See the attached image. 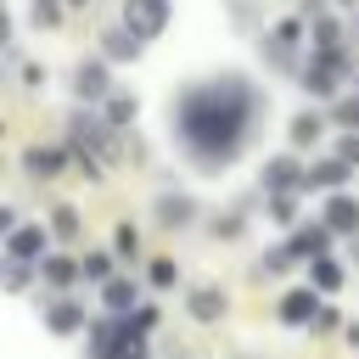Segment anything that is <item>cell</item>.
Returning a JSON list of instances; mask_svg holds the SVG:
<instances>
[{
    "label": "cell",
    "instance_id": "52a82bcc",
    "mask_svg": "<svg viewBox=\"0 0 359 359\" xmlns=\"http://www.w3.org/2000/svg\"><path fill=\"white\" fill-rule=\"evenodd\" d=\"M280 314H286V320H303V314H314V297H286Z\"/></svg>",
    "mask_w": 359,
    "mask_h": 359
},
{
    "label": "cell",
    "instance_id": "9c48e42d",
    "mask_svg": "<svg viewBox=\"0 0 359 359\" xmlns=\"http://www.w3.org/2000/svg\"><path fill=\"white\" fill-rule=\"evenodd\" d=\"M337 118H342V123H359V101H342V107H337Z\"/></svg>",
    "mask_w": 359,
    "mask_h": 359
},
{
    "label": "cell",
    "instance_id": "6da1fadb",
    "mask_svg": "<svg viewBox=\"0 0 359 359\" xmlns=\"http://www.w3.org/2000/svg\"><path fill=\"white\" fill-rule=\"evenodd\" d=\"M174 129L185 135V146L202 151V163H219V157L230 163V151H236V146L247 140V129H252V90L236 84V79L202 84V90H191V95L180 101Z\"/></svg>",
    "mask_w": 359,
    "mask_h": 359
},
{
    "label": "cell",
    "instance_id": "8992f818",
    "mask_svg": "<svg viewBox=\"0 0 359 359\" xmlns=\"http://www.w3.org/2000/svg\"><path fill=\"white\" fill-rule=\"evenodd\" d=\"M11 252H17V258H34V252H39V230H22V236L11 241Z\"/></svg>",
    "mask_w": 359,
    "mask_h": 359
},
{
    "label": "cell",
    "instance_id": "3957f363",
    "mask_svg": "<svg viewBox=\"0 0 359 359\" xmlns=\"http://www.w3.org/2000/svg\"><path fill=\"white\" fill-rule=\"evenodd\" d=\"M79 90H84V95H101V90H107V73H101L95 62H84V73H79Z\"/></svg>",
    "mask_w": 359,
    "mask_h": 359
},
{
    "label": "cell",
    "instance_id": "ba28073f",
    "mask_svg": "<svg viewBox=\"0 0 359 359\" xmlns=\"http://www.w3.org/2000/svg\"><path fill=\"white\" fill-rule=\"evenodd\" d=\"M320 247H325V230H303L297 236V252H320Z\"/></svg>",
    "mask_w": 359,
    "mask_h": 359
},
{
    "label": "cell",
    "instance_id": "7a4b0ae2",
    "mask_svg": "<svg viewBox=\"0 0 359 359\" xmlns=\"http://www.w3.org/2000/svg\"><path fill=\"white\" fill-rule=\"evenodd\" d=\"M163 17H168V6H163V0H129V28L157 34V28H163Z\"/></svg>",
    "mask_w": 359,
    "mask_h": 359
},
{
    "label": "cell",
    "instance_id": "30bf717a",
    "mask_svg": "<svg viewBox=\"0 0 359 359\" xmlns=\"http://www.w3.org/2000/svg\"><path fill=\"white\" fill-rule=\"evenodd\" d=\"M342 163H359V140H342Z\"/></svg>",
    "mask_w": 359,
    "mask_h": 359
},
{
    "label": "cell",
    "instance_id": "277c9868",
    "mask_svg": "<svg viewBox=\"0 0 359 359\" xmlns=\"http://www.w3.org/2000/svg\"><path fill=\"white\" fill-rule=\"evenodd\" d=\"M191 309H196L202 320H213V314H224V303H219L213 292H196V297H191Z\"/></svg>",
    "mask_w": 359,
    "mask_h": 359
},
{
    "label": "cell",
    "instance_id": "5b68a950",
    "mask_svg": "<svg viewBox=\"0 0 359 359\" xmlns=\"http://www.w3.org/2000/svg\"><path fill=\"white\" fill-rule=\"evenodd\" d=\"M28 168H34V174H56V168H62V151H34Z\"/></svg>",
    "mask_w": 359,
    "mask_h": 359
}]
</instances>
